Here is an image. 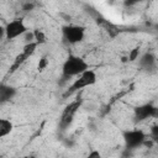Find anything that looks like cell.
<instances>
[{
	"label": "cell",
	"mask_w": 158,
	"mask_h": 158,
	"mask_svg": "<svg viewBox=\"0 0 158 158\" xmlns=\"http://www.w3.org/2000/svg\"><path fill=\"white\" fill-rule=\"evenodd\" d=\"M79 106H80V101H74V102H72L70 105H68L65 107V110L62 115V118H60V125L62 126H67V125L70 123V121H72V118H73V116H74V114H75V111Z\"/></svg>",
	"instance_id": "cell-8"
},
{
	"label": "cell",
	"mask_w": 158,
	"mask_h": 158,
	"mask_svg": "<svg viewBox=\"0 0 158 158\" xmlns=\"http://www.w3.org/2000/svg\"><path fill=\"white\" fill-rule=\"evenodd\" d=\"M88 69L90 68L84 58L75 54H69L62 65V77L64 80H67L73 77H79Z\"/></svg>",
	"instance_id": "cell-1"
},
{
	"label": "cell",
	"mask_w": 158,
	"mask_h": 158,
	"mask_svg": "<svg viewBox=\"0 0 158 158\" xmlns=\"http://www.w3.org/2000/svg\"><path fill=\"white\" fill-rule=\"evenodd\" d=\"M23 158H35L33 156H26V157H23Z\"/></svg>",
	"instance_id": "cell-20"
},
{
	"label": "cell",
	"mask_w": 158,
	"mask_h": 158,
	"mask_svg": "<svg viewBox=\"0 0 158 158\" xmlns=\"http://www.w3.org/2000/svg\"><path fill=\"white\" fill-rule=\"evenodd\" d=\"M37 46H38V44H37L36 42H27V43L23 46V48H22V53L26 54L27 57H30V56H32V54L35 53Z\"/></svg>",
	"instance_id": "cell-13"
},
{
	"label": "cell",
	"mask_w": 158,
	"mask_h": 158,
	"mask_svg": "<svg viewBox=\"0 0 158 158\" xmlns=\"http://www.w3.org/2000/svg\"><path fill=\"white\" fill-rule=\"evenodd\" d=\"M15 95H16V89L14 86L1 84V86H0V99H1L2 104L9 101V100H11Z\"/></svg>",
	"instance_id": "cell-9"
},
{
	"label": "cell",
	"mask_w": 158,
	"mask_h": 158,
	"mask_svg": "<svg viewBox=\"0 0 158 158\" xmlns=\"http://www.w3.org/2000/svg\"><path fill=\"white\" fill-rule=\"evenodd\" d=\"M151 135H152L153 139L158 141V125H153L151 127Z\"/></svg>",
	"instance_id": "cell-17"
},
{
	"label": "cell",
	"mask_w": 158,
	"mask_h": 158,
	"mask_svg": "<svg viewBox=\"0 0 158 158\" xmlns=\"http://www.w3.org/2000/svg\"><path fill=\"white\" fill-rule=\"evenodd\" d=\"M85 158H102V157H101V153L98 149H93V151L89 152V154Z\"/></svg>",
	"instance_id": "cell-16"
},
{
	"label": "cell",
	"mask_w": 158,
	"mask_h": 158,
	"mask_svg": "<svg viewBox=\"0 0 158 158\" xmlns=\"http://www.w3.org/2000/svg\"><path fill=\"white\" fill-rule=\"evenodd\" d=\"M138 65L144 72H153L157 67V58L152 52H146L138 58Z\"/></svg>",
	"instance_id": "cell-6"
},
{
	"label": "cell",
	"mask_w": 158,
	"mask_h": 158,
	"mask_svg": "<svg viewBox=\"0 0 158 158\" xmlns=\"http://www.w3.org/2000/svg\"><path fill=\"white\" fill-rule=\"evenodd\" d=\"M47 64H48V59H47V57L44 56V57H42V58L40 59V63H38V70H43V69L46 68Z\"/></svg>",
	"instance_id": "cell-15"
},
{
	"label": "cell",
	"mask_w": 158,
	"mask_h": 158,
	"mask_svg": "<svg viewBox=\"0 0 158 158\" xmlns=\"http://www.w3.org/2000/svg\"><path fill=\"white\" fill-rule=\"evenodd\" d=\"M98 80V77H96V73L93 70V69H88L86 72H84L83 74H80L79 77H77V79L73 81V84L69 86V89L67 90L65 95L68 94H72L74 91H78L80 89H84L86 86H91L96 83Z\"/></svg>",
	"instance_id": "cell-3"
},
{
	"label": "cell",
	"mask_w": 158,
	"mask_h": 158,
	"mask_svg": "<svg viewBox=\"0 0 158 158\" xmlns=\"http://www.w3.org/2000/svg\"><path fill=\"white\" fill-rule=\"evenodd\" d=\"M14 130V125L7 118H0V138L6 137Z\"/></svg>",
	"instance_id": "cell-10"
},
{
	"label": "cell",
	"mask_w": 158,
	"mask_h": 158,
	"mask_svg": "<svg viewBox=\"0 0 158 158\" xmlns=\"http://www.w3.org/2000/svg\"><path fill=\"white\" fill-rule=\"evenodd\" d=\"M33 42H36L38 46L40 44H44L46 42H47V37H46V35H44V32L43 31H41V30H33Z\"/></svg>",
	"instance_id": "cell-12"
},
{
	"label": "cell",
	"mask_w": 158,
	"mask_h": 158,
	"mask_svg": "<svg viewBox=\"0 0 158 158\" xmlns=\"http://www.w3.org/2000/svg\"><path fill=\"white\" fill-rule=\"evenodd\" d=\"M4 28H5V38L7 41L15 40V38H17L22 35H26L28 32V28L25 25L22 19H15V20L7 22Z\"/></svg>",
	"instance_id": "cell-5"
},
{
	"label": "cell",
	"mask_w": 158,
	"mask_h": 158,
	"mask_svg": "<svg viewBox=\"0 0 158 158\" xmlns=\"http://www.w3.org/2000/svg\"><path fill=\"white\" fill-rule=\"evenodd\" d=\"M153 118H158V106H154V110H153Z\"/></svg>",
	"instance_id": "cell-18"
},
{
	"label": "cell",
	"mask_w": 158,
	"mask_h": 158,
	"mask_svg": "<svg viewBox=\"0 0 158 158\" xmlns=\"http://www.w3.org/2000/svg\"><path fill=\"white\" fill-rule=\"evenodd\" d=\"M32 7H33L32 4H27V5H25V10H31Z\"/></svg>",
	"instance_id": "cell-19"
},
{
	"label": "cell",
	"mask_w": 158,
	"mask_h": 158,
	"mask_svg": "<svg viewBox=\"0 0 158 158\" xmlns=\"http://www.w3.org/2000/svg\"><path fill=\"white\" fill-rule=\"evenodd\" d=\"M138 56H139V47H136V48H133L128 53V60L130 62H133V60L138 59Z\"/></svg>",
	"instance_id": "cell-14"
},
{
	"label": "cell",
	"mask_w": 158,
	"mask_h": 158,
	"mask_svg": "<svg viewBox=\"0 0 158 158\" xmlns=\"http://www.w3.org/2000/svg\"><path fill=\"white\" fill-rule=\"evenodd\" d=\"M122 138L127 149H136L141 147L146 141V135L142 130H126L122 132Z\"/></svg>",
	"instance_id": "cell-4"
},
{
	"label": "cell",
	"mask_w": 158,
	"mask_h": 158,
	"mask_svg": "<svg viewBox=\"0 0 158 158\" xmlns=\"http://www.w3.org/2000/svg\"><path fill=\"white\" fill-rule=\"evenodd\" d=\"M28 57L26 56V54H23L22 52L20 53V54H17L16 56V58H15V60H14V63H12V65H11V68H10V73H12V72H15L22 63H25L26 62V59H27Z\"/></svg>",
	"instance_id": "cell-11"
},
{
	"label": "cell",
	"mask_w": 158,
	"mask_h": 158,
	"mask_svg": "<svg viewBox=\"0 0 158 158\" xmlns=\"http://www.w3.org/2000/svg\"><path fill=\"white\" fill-rule=\"evenodd\" d=\"M62 37L68 44L79 43L85 37V27L79 25H64L62 26Z\"/></svg>",
	"instance_id": "cell-2"
},
{
	"label": "cell",
	"mask_w": 158,
	"mask_h": 158,
	"mask_svg": "<svg viewBox=\"0 0 158 158\" xmlns=\"http://www.w3.org/2000/svg\"><path fill=\"white\" fill-rule=\"evenodd\" d=\"M153 110H154V105L152 104H142L135 107L133 110V116L136 121H144L149 117L153 116Z\"/></svg>",
	"instance_id": "cell-7"
}]
</instances>
